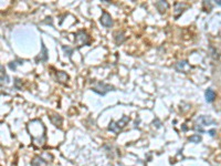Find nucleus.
<instances>
[{"mask_svg":"<svg viewBox=\"0 0 221 166\" xmlns=\"http://www.w3.org/2000/svg\"><path fill=\"white\" fill-rule=\"evenodd\" d=\"M201 136L200 135H198V134H195V135L190 136V137H188V141L191 143H199L201 142Z\"/></svg>","mask_w":221,"mask_h":166,"instance_id":"nucleus-15","label":"nucleus"},{"mask_svg":"<svg viewBox=\"0 0 221 166\" xmlns=\"http://www.w3.org/2000/svg\"><path fill=\"white\" fill-rule=\"evenodd\" d=\"M186 7H187V6L185 4H181V2L176 4V6H175V18H176V19L179 18V16L183 14V11H184V9Z\"/></svg>","mask_w":221,"mask_h":166,"instance_id":"nucleus-9","label":"nucleus"},{"mask_svg":"<svg viewBox=\"0 0 221 166\" xmlns=\"http://www.w3.org/2000/svg\"><path fill=\"white\" fill-rule=\"evenodd\" d=\"M209 133H210V135H211V136H214V133H216V131H214V130H211V131H210V132H209Z\"/></svg>","mask_w":221,"mask_h":166,"instance_id":"nucleus-18","label":"nucleus"},{"mask_svg":"<svg viewBox=\"0 0 221 166\" xmlns=\"http://www.w3.org/2000/svg\"><path fill=\"white\" fill-rule=\"evenodd\" d=\"M214 120L211 117V116H206V115H201L199 116L196 121V125H195V130L196 131H199V132H204V126L210 125V124H213Z\"/></svg>","mask_w":221,"mask_h":166,"instance_id":"nucleus-4","label":"nucleus"},{"mask_svg":"<svg viewBox=\"0 0 221 166\" xmlns=\"http://www.w3.org/2000/svg\"><path fill=\"white\" fill-rule=\"evenodd\" d=\"M216 4H217V5H220V6H221V0H217V1H216Z\"/></svg>","mask_w":221,"mask_h":166,"instance_id":"nucleus-19","label":"nucleus"},{"mask_svg":"<svg viewBox=\"0 0 221 166\" xmlns=\"http://www.w3.org/2000/svg\"><path fill=\"white\" fill-rule=\"evenodd\" d=\"M31 166H47V163L40 156H35L31 162Z\"/></svg>","mask_w":221,"mask_h":166,"instance_id":"nucleus-13","label":"nucleus"},{"mask_svg":"<svg viewBox=\"0 0 221 166\" xmlns=\"http://www.w3.org/2000/svg\"><path fill=\"white\" fill-rule=\"evenodd\" d=\"M125 36H124V33L123 32H116L115 33V42L117 44H121L123 43L124 41H125Z\"/></svg>","mask_w":221,"mask_h":166,"instance_id":"nucleus-14","label":"nucleus"},{"mask_svg":"<svg viewBox=\"0 0 221 166\" xmlns=\"http://www.w3.org/2000/svg\"><path fill=\"white\" fill-rule=\"evenodd\" d=\"M204 96H206V101L211 103V102L214 101V99H216V92L213 90H211V89H207L206 92H204Z\"/></svg>","mask_w":221,"mask_h":166,"instance_id":"nucleus-10","label":"nucleus"},{"mask_svg":"<svg viewBox=\"0 0 221 166\" xmlns=\"http://www.w3.org/2000/svg\"><path fill=\"white\" fill-rule=\"evenodd\" d=\"M41 49H42V52L40 53V55L37 58V61H47L48 60V51H47V48H45V45H44L43 43H42V47H41Z\"/></svg>","mask_w":221,"mask_h":166,"instance_id":"nucleus-12","label":"nucleus"},{"mask_svg":"<svg viewBox=\"0 0 221 166\" xmlns=\"http://www.w3.org/2000/svg\"><path fill=\"white\" fill-rule=\"evenodd\" d=\"M57 79L60 83H66L69 80V75L63 71H58L57 72Z\"/></svg>","mask_w":221,"mask_h":166,"instance_id":"nucleus-11","label":"nucleus"},{"mask_svg":"<svg viewBox=\"0 0 221 166\" xmlns=\"http://www.w3.org/2000/svg\"><path fill=\"white\" fill-rule=\"evenodd\" d=\"M129 120H130L129 119V116L124 115L122 119L119 120L118 122L111 121V123H109V131L115 133V134H118V133L121 132V131H122L126 125H127V123L129 122Z\"/></svg>","mask_w":221,"mask_h":166,"instance_id":"nucleus-1","label":"nucleus"},{"mask_svg":"<svg viewBox=\"0 0 221 166\" xmlns=\"http://www.w3.org/2000/svg\"><path fill=\"white\" fill-rule=\"evenodd\" d=\"M175 69H176L178 72H183V73H189L191 70V65L188 63V61L184 60V61H179L177 62L176 65H175Z\"/></svg>","mask_w":221,"mask_h":166,"instance_id":"nucleus-5","label":"nucleus"},{"mask_svg":"<svg viewBox=\"0 0 221 166\" xmlns=\"http://www.w3.org/2000/svg\"><path fill=\"white\" fill-rule=\"evenodd\" d=\"M75 45H78V48L83 47V45H88L90 42H91V39H90V36H88L85 31L80 30L78 31V33L75 34V39H74Z\"/></svg>","mask_w":221,"mask_h":166,"instance_id":"nucleus-3","label":"nucleus"},{"mask_svg":"<svg viewBox=\"0 0 221 166\" xmlns=\"http://www.w3.org/2000/svg\"><path fill=\"white\" fill-rule=\"evenodd\" d=\"M101 23L105 28H111L113 26V19L111 17V14H107L106 11H104L101 17Z\"/></svg>","mask_w":221,"mask_h":166,"instance_id":"nucleus-6","label":"nucleus"},{"mask_svg":"<svg viewBox=\"0 0 221 166\" xmlns=\"http://www.w3.org/2000/svg\"><path fill=\"white\" fill-rule=\"evenodd\" d=\"M155 7L158 9V11H159L160 14H164V12H165V11L168 9L169 5H168V2H167V1L160 0V1H157L156 4H155Z\"/></svg>","mask_w":221,"mask_h":166,"instance_id":"nucleus-7","label":"nucleus"},{"mask_svg":"<svg viewBox=\"0 0 221 166\" xmlns=\"http://www.w3.org/2000/svg\"><path fill=\"white\" fill-rule=\"evenodd\" d=\"M63 50H64L65 52L68 51V52H69V54L71 55V53H72V50H71V49H70V48H65V47H63Z\"/></svg>","mask_w":221,"mask_h":166,"instance_id":"nucleus-17","label":"nucleus"},{"mask_svg":"<svg viewBox=\"0 0 221 166\" xmlns=\"http://www.w3.org/2000/svg\"><path fill=\"white\" fill-rule=\"evenodd\" d=\"M92 91L100 95H105L107 92L114 91V86L111 84H107L105 82H97L92 86Z\"/></svg>","mask_w":221,"mask_h":166,"instance_id":"nucleus-2","label":"nucleus"},{"mask_svg":"<svg viewBox=\"0 0 221 166\" xmlns=\"http://www.w3.org/2000/svg\"><path fill=\"white\" fill-rule=\"evenodd\" d=\"M0 68H1V83H4V82H6V81H7V83H8V82H9V78H8V75L6 74V71L4 70L5 69L4 65H1Z\"/></svg>","mask_w":221,"mask_h":166,"instance_id":"nucleus-16","label":"nucleus"},{"mask_svg":"<svg viewBox=\"0 0 221 166\" xmlns=\"http://www.w3.org/2000/svg\"><path fill=\"white\" fill-rule=\"evenodd\" d=\"M50 120H51V122L53 123V125H55L57 127H61L62 126V123H63V120H62V116H60L59 114H52L50 116Z\"/></svg>","mask_w":221,"mask_h":166,"instance_id":"nucleus-8","label":"nucleus"}]
</instances>
